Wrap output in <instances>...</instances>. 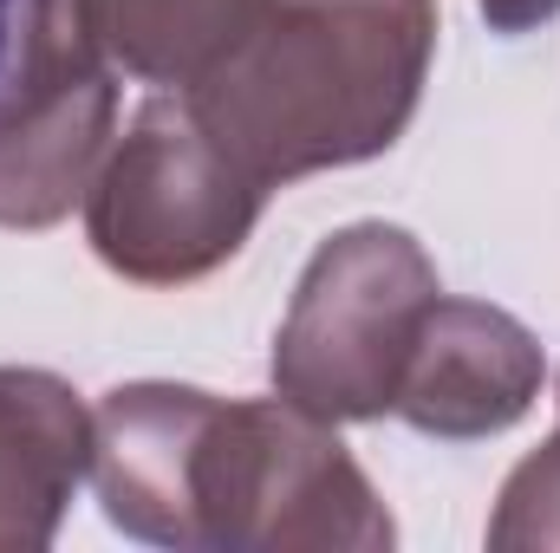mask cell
<instances>
[{
    "label": "cell",
    "mask_w": 560,
    "mask_h": 553,
    "mask_svg": "<svg viewBox=\"0 0 560 553\" xmlns=\"http://www.w3.org/2000/svg\"><path fill=\"white\" fill-rule=\"evenodd\" d=\"M275 0H98L105 52L150 85L209 79Z\"/></svg>",
    "instance_id": "ba28073f"
},
{
    "label": "cell",
    "mask_w": 560,
    "mask_h": 553,
    "mask_svg": "<svg viewBox=\"0 0 560 553\" xmlns=\"http://www.w3.org/2000/svg\"><path fill=\"white\" fill-rule=\"evenodd\" d=\"M430 46L436 0H275L189 111L248 183H300L405 138Z\"/></svg>",
    "instance_id": "7a4b0ae2"
},
{
    "label": "cell",
    "mask_w": 560,
    "mask_h": 553,
    "mask_svg": "<svg viewBox=\"0 0 560 553\" xmlns=\"http://www.w3.org/2000/svg\"><path fill=\"white\" fill-rule=\"evenodd\" d=\"M261 202L268 189L222 156V143L196 125L189 98H150L131 138L105 156L98 183L85 189V228L112 274L176 286L222 268L248 242Z\"/></svg>",
    "instance_id": "277c9868"
},
{
    "label": "cell",
    "mask_w": 560,
    "mask_h": 553,
    "mask_svg": "<svg viewBox=\"0 0 560 553\" xmlns=\"http://www.w3.org/2000/svg\"><path fill=\"white\" fill-rule=\"evenodd\" d=\"M489 541L495 548H548V541H560V436L509 475Z\"/></svg>",
    "instance_id": "30bf717a"
},
{
    "label": "cell",
    "mask_w": 560,
    "mask_h": 553,
    "mask_svg": "<svg viewBox=\"0 0 560 553\" xmlns=\"http://www.w3.org/2000/svg\"><path fill=\"white\" fill-rule=\"evenodd\" d=\"M79 59H112L98 0H0V111Z\"/></svg>",
    "instance_id": "9c48e42d"
},
{
    "label": "cell",
    "mask_w": 560,
    "mask_h": 553,
    "mask_svg": "<svg viewBox=\"0 0 560 553\" xmlns=\"http://www.w3.org/2000/svg\"><path fill=\"white\" fill-rule=\"evenodd\" d=\"M436 306V268L405 228L359 222L332 235L287 306L275 385L319 423H365L398 404L411 345Z\"/></svg>",
    "instance_id": "3957f363"
},
{
    "label": "cell",
    "mask_w": 560,
    "mask_h": 553,
    "mask_svg": "<svg viewBox=\"0 0 560 553\" xmlns=\"http://www.w3.org/2000/svg\"><path fill=\"white\" fill-rule=\"evenodd\" d=\"M118 85L105 59H79L0 111V228H52L105 169Z\"/></svg>",
    "instance_id": "8992f818"
},
{
    "label": "cell",
    "mask_w": 560,
    "mask_h": 553,
    "mask_svg": "<svg viewBox=\"0 0 560 553\" xmlns=\"http://www.w3.org/2000/svg\"><path fill=\"white\" fill-rule=\"evenodd\" d=\"M535 391H541V345L528 339V326L509 319L502 306L436 293L392 411L423 436L469 443L522 423Z\"/></svg>",
    "instance_id": "5b68a950"
},
{
    "label": "cell",
    "mask_w": 560,
    "mask_h": 553,
    "mask_svg": "<svg viewBox=\"0 0 560 553\" xmlns=\"http://www.w3.org/2000/svg\"><path fill=\"white\" fill-rule=\"evenodd\" d=\"M105 521L150 548H392L346 443L287 398L125 385L92 416Z\"/></svg>",
    "instance_id": "6da1fadb"
},
{
    "label": "cell",
    "mask_w": 560,
    "mask_h": 553,
    "mask_svg": "<svg viewBox=\"0 0 560 553\" xmlns=\"http://www.w3.org/2000/svg\"><path fill=\"white\" fill-rule=\"evenodd\" d=\"M92 469V416L52 372L0 365V548H46Z\"/></svg>",
    "instance_id": "52a82bcc"
}]
</instances>
